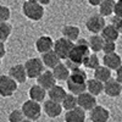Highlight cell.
Here are the masks:
<instances>
[{
    "instance_id": "obj_27",
    "label": "cell",
    "mask_w": 122,
    "mask_h": 122,
    "mask_svg": "<svg viewBox=\"0 0 122 122\" xmlns=\"http://www.w3.org/2000/svg\"><path fill=\"white\" fill-rule=\"evenodd\" d=\"M111 71L109 67H106L105 65H100L98 68L94 70V77L99 81H101L103 83L107 82V81L111 78Z\"/></svg>"
},
{
    "instance_id": "obj_42",
    "label": "cell",
    "mask_w": 122,
    "mask_h": 122,
    "mask_svg": "<svg viewBox=\"0 0 122 122\" xmlns=\"http://www.w3.org/2000/svg\"><path fill=\"white\" fill-rule=\"evenodd\" d=\"M33 1H38V0H33Z\"/></svg>"
},
{
    "instance_id": "obj_30",
    "label": "cell",
    "mask_w": 122,
    "mask_h": 122,
    "mask_svg": "<svg viewBox=\"0 0 122 122\" xmlns=\"http://www.w3.org/2000/svg\"><path fill=\"white\" fill-rule=\"evenodd\" d=\"M12 33V26L10 25L7 21L6 22H0V40L5 42L6 39Z\"/></svg>"
},
{
    "instance_id": "obj_9",
    "label": "cell",
    "mask_w": 122,
    "mask_h": 122,
    "mask_svg": "<svg viewBox=\"0 0 122 122\" xmlns=\"http://www.w3.org/2000/svg\"><path fill=\"white\" fill-rule=\"evenodd\" d=\"M77 99H78V106L84 109L86 111H90L93 107H95L98 105L97 97L93 95L92 93H89L88 90L81 93L79 95H77Z\"/></svg>"
},
{
    "instance_id": "obj_35",
    "label": "cell",
    "mask_w": 122,
    "mask_h": 122,
    "mask_svg": "<svg viewBox=\"0 0 122 122\" xmlns=\"http://www.w3.org/2000/svg\"><path fill=\"white\" fill-rule=\"evenodd\" d=\"M114 14L116 16H120L122 17V0H117L116 4H115V11Z\"/></svg>"
},
{
    "instance_id": "obj_34",
    "label": "cell",
    "mask_w": 122,
    "mask_h": 122,
    "mask_svg": "<svg viewBox=\"0 0 122 122\" xmlns=\"http://www.w3.org/2000/svg\"><path fill=\"white\" fill-rule=\"evenodd\" d=\"M111 23H112L114 27L118 30V33L122 34V17L115 15V16L112 17V20H111Z\"/></svg>"
},
{
    "instance_id": "obj_12",
    "label": "cell",
    "mask_w": 122,
    "mask_h": 122,
    "mask_svg": "<svg viewBox=\"0 0 122 122\" xmlns=\"http://www.w3.org/2000/svg\"><path fill=\"white\" fill-rule=\"evenodd\" d=\"M110 118V111L104 107L97 105L89 111V120L92 122H107Z\"/></svg>"
},
{
    "instance_id": "obj_2",
    "label": "cell",
    "mask_w": 122,
    "mask_h": 122,
    "mask_svg": "<svg viewBox=\"0 0 122 122\" xmlns=\"http://www.w3.org/2000/svg\"><path fill=\"white\" fill-rule=\"evenodd\" d=\"M22 14L30 21H40L44 17V6L39 1L27 0L22 5Z\"/></svg>"
},
{
    "instance_id": "obj_36",
    "label": "cell",
    "mask_w": 122,
    "mask_h": 122,
    "mask_svg": "<svg viewBox=\"0 0 122 122\" xmlns=\"http://www.w3.org/2000/svg\"><path fill=\"white\" fill-rule=\"evenodd\" d=\"M6 55V48L3 40H0V59H3Z\"/></svg>"
},
{
    "instance_id": "obj_18",
    "label": "cell",
    "mask_w": 122,
    "mask_h": 122,
    "mask_svg": "<svg viewBox=\"0 0 122 122\" xmlns=\"http://www.w3.org/2000/svg\"><path fill=\"white\" fill-rule=\"evenodd\" d=\"M42 60H43V62L45 65V67L48 68H54L57 64L61 62V59L56 53H55V50H50V51H46L44 54H42Z\"/></svg>"
},
{
    "instance_id": "obj_21",
    "label": "cell",
    "mask_w": 122,
    "mask_h": 122,
    "mask_svg": "<svg viewBox=\"0 0 122 122\" xmlns=\"http://www.w3.org/2000/svg\"><path fill=\"white\" fill-rule=\"evenodd\" d=\"M61 33L64 37H66L67 39L72 40V42H77L79 39V34H81V29L77 26L73 25H66L61 29Z\"/></svg>"
},
{
    "instance_id": "obj_14",
    "label": "cell",
    "mask_w": 122,
    "mask_h": 122,
    "mask_svg": "<svg viewBox=\"0 0 122 122\" xmlns=\"http://www.w3.org/2000/svg\"><path fill=\"white\" fill-rule=\"evenodd\" d=\"M9 75L11 76L17 83H25L27 81V78H28L26 67L22 64H17V65L11 66L10 70H9Z\"/></svg>"
},
{
    "instance_id": "obj_39",
    "label": "cell",
    "mask_w": 122,
    "mask_h": 122,
    "mask_svg": "<svg viewBox=\"0 0 122 122\" xmlns=\"http://www.w3.org/2000/svg\"><path fill=\"white\" fill-rule=\"evenodd\" d=\"M38 1L42 4L43 6H46V5H49L50 3H51V0H38Z\"/></svg>"
},
{
    "instance_id": "obj_19",
    "label": "cell",
    "mask_w": 122,
    "mask_h": 122,
    "mask_svg": "<svg viewBox=\"0 0 122 122\" xmlns=\"http://www.w3.org/2000/svg\"><path fill=\"white\" fill-rule=\"evenodd\" d=\"M67 95V92L64 87H61L59 84H55L53 88H50L48 90V97L49 99L55 100L57 103H62V100L65 99V97Z\"/></svg>"
},
{
    "instance_id": "obj_11",
    "label": "cell",
    "mask_w": 122,
    "mask_h": 122,
    "mask_svg": "<svg viewBox=\"0 0 122 122\" xmlns=\"http://www.w3.org/2000/svg\"><path fill=\"white\" fill-rule=\"evenodd\" d=\"M36 79H37V83L39 86H42L43 88H45L46 90H49L50 88H53L56 84V82H57V79L55 78V76L53 73V70L51 71L50 70H44Z\"/></svg>"
},
{
    "instance_id": "obj_23",
    "label": "cell",
    "mask_w": 122,
    "mask_h": 122,
    "mask_svg": "<svg viewBox=\"0 0 122 122\" xmlns=\"http://www.w3.org/2000/svg\"><path fill=\"white\" fill-rule=\"evenodd\" d=\"M88 42H89V48L93 53L103 51V45L105 39L101 37V34H93L90 38H88Z\"/></svg>"
},
{
    "instance_id": "obj_7",
    "label": "cell",
    "mask_w": 122,
    "mask_h": 122,
    "mask_svg": "<svg viewBox=\"0 0 122 122\" xmlns=\"http://www.w3.org/2000/svg\"><path fill=\"white\" fill-rule=\"evenodd\" d=\"M105 26H106L105 17L101 16L100 14L90 16L87 20V22H86V27H87V29L89 30L92 34H99V33H101V30L104 29Z\"/></svg>"
},
{
    "instance_id": "obj_8",
    "label": "cell",
    "mask_w": 122,
    "mask_h": 122,
    "mask_svg": "<svg viewBox=\"0 0 122 122\" xmlns=\"http://www.w3.org/2000/svg\"><path fill=\"white\" fill-rule=\"evenodd\" d=\"M62 104L61 103H57L55 100H51V99H48L44 101L43 104V111L45 112V115L50 118H56L59 117L61 114H62Z\"/></svg>"
},
{
    "instance_id": "obj_41",
    "label": "cell",
    "mask_w": 122,
    "mask_h": 122,
    "mask_svg": "<svg viewBox=\"0 0 122 122\" xmlns=\"http://www.w3.org/2000/svg\"><path fill=\"white\" fill-rule=\"evenodd\" d=\"M0 66H1V59H0Z\"/></svg>"
},
{
    "instance_id": "obj_6",
    "label": "cell",
    "mask_w": 122,
    "mask_h": 122,
    "mask_svg": "<svg viewBox=\"0 0 122 122\" xmlns=\"http://www.w3.org/2000/svg\"><path fill=\"white\" fill-rule=\"evenodd\" d=\"M73 46H75V42L67 39L66 37H62V38H59V39L55 40L54 50L62 60H66Z\"/></svg>"
},
{
    "instance_id": "obj_32",
    "label": "cell",
    "mask_w": 122,
    "mask_h": 122,
    "mask_svg": "<svg viewBox=\"0 0 122 122\" xmlns=\"http://www.w3.org/2000/svg\"><path fill=\"white\" fill-rule=\"evenodd\" d=\"M11 17V11L7 6L0 5V22H6Z\"/></svg>"
},
{
    "instance_id": "obj_17",
    "label": "cell",
    "mask_w": 122,
    "mask_h": 122,
    "mask_svg": "<svg viewBox=\"0 0 122 122\" xmlns=\"http://www.w3.org/2000/svg\"><path fill=\"white\" fill-rule=\"evenodd\" d=\"M46 94H48V90L45 88H43L42 86H39L38 83L32 86L29 88V90H28L29 99L36 100V101H38V103H44Z\"/></svg>"
},
{
    "instance_id": "obj_3",
    "label": "cell",
    "mask_w": 122,
    "mask_h": 122,
    "mask_svg": "<svg viewBox=\"0 0 122 122\" xmlns=\"http://www.w3.org/2000/svg\"><path fill=\"white\" fill-rule=\"evenodd\" d=\"M21 109L25 114V117L28 120H32V121L39 120L40 116H42V111H43V106L40 105V103L32 100V99L26 100L22 104Z\"/></svg>"
},
{
    "instance_id": "obj_13",
    "label": "cell",
    "mask_w": 122,
    "mask_h": 122,
    "mask_svg": "<svg viewBox=\"0 0 122 122\" xmlns=\"http://www.w3.org/2000/svg\"><path fill=\"white\" fill-rule=\"evenodd\" d=\"M54 39L50 36H40L37 40H36V49L37 51L40 54H44L46 51H50V50L54 49Z\"/></svg>"
},
{
    "instance_id": "obj_4",
    "label": "cell",
    "mask_w": 122,
    "mask_h": 122,
    "mask_svg": "<svg viewBox=\"0 0 122 122\" xmlns=\"http://www.w3.org/2000/svg\"><path fill=\"white\" fill-rule=\"evenodd\" d=\"M17 82L10 75H0V95L3 98H10L17 90Z\"/></svg>"
},
{
    "instance_id": "obj_38",
    "label": "cell",
    "mask_w": 122,
    "mask_h": 122,
    "mask_svg": "<svg viewBox=\"0 0 122 122\" xmlns=\"http://www.w3.org/2000/svg\"><path fill=\"white\" fill-rule=\"evenodd\" d=\"M101 3H103V0H88V4L92 6H99Z\"/></svg>"
},
{
    "instance_id": "obj_29",
    "label": "cell",
    "mask_w": 122,
    "mask_h": 122,
    "mask_svg": "<svg viewBox=\"0 0 122 122\" xmlns=\"http://www.w3.org/2000/svg\"><path fill=\"white\" fill-rule=\"evenodd\" d=\"M62 107L64 110L68 111V110H72L75 107L78 106V99H77V95L72 94V93H67V95L65 97V99L62 100Z\"/></svg>"
},
{
    "instance_id": "obj_26",
    "label": "cell",
    "mask_w": 122,
    "mask_h": 122,
    "mask_svg": "<svg viewBox=\"0 0 122 122\" xmlns=\"http://www.w3.org/2000/svg\"><path fill=\"white\" fill-rule=\"evenodd\" d=\"M66 86H67V89L70 93H72L75 95H79L83 92H87V83H78L70 78L66 81Z\"/></svg>"
},
{
    "instance_id": "obj_25",
    "label": "cell",
    "mask_w": 122,
    "mask_h": 122,
    "mask_svg": "<svg viewBox=\"0 0 122 122\" xmlns=\"http://www.w3.org/2000/svg\"><path fill=\"white\" fill-rule=\"evenodd\" d=\"M115 0H103V3L99 5V14L104 17L111 16L115 11Z\"/></svg>"
},
{
    "instance_id": "obj_31",
    "label": "cell",
    "mask_w": 122,
    "mask_h": 122,
    "mask_svg": "<svg viewBox=\"0 0 122 122\" xmlns=\"http://www.w3.org/2000/svg\"><path fill=\"white\" fill-rule=\"evenodd\" d=\"M25 118H26V117H25V114H23L22 109H15V110H12L11 112L9 114V116H7L9 122H21V121H23Z\"/></svg>"
},
{
    "instance_id": "obj_40",
    "label": "cell",
    "mask_w": 122,
    "mask_h": 122,
    "mask_svg": "<svg viewBox=\"0 0 122 122\" xmlns=\"http://www.w3.org/2000/svg\"><path fill=\"white\" fill-rule=\"evenodd\" d=\"M21 122H34V121H32V120H28V118H25L23 121H21Z\"/></svg>"
},
{
    "instance_id": "obj_37",
    "label": "cell",
    "mask_w": 122,
    "mask_h": 122,
    "mask_svg": "<svg viewBox=\"0 0 122 122\" xmlns=\"http://www.w3.org/2000/svg\"><path fill=\"white\" fill-rule=\"evenodd\" d=\"M116 79L122 84V65L116 70Z\"/></svg>"
},
{
    "instance_id": "obj_24",
    "label": "cell",
    "mask_w": 122,
    "mask_h": 122,
    "mask_svg": "<svg viewBox=\"0 0 122 122\" xmlns=\"http://www.w3.org/2000/svg\"><path fill=\"white\" fill-rule=\"evenodd\" d=\"M100 34H101V37H103L105 40H112V42H116V40L118 39V37H120L118 30L114 27L112 23L106 25L104 27V29L101 30Z\"/></svg>"
},
{
    "instance_id": "obj_10",
    "label": "cell",
    "mask_w": 122,
    "mask_h": 122,
    "mask_svg": "<svg viewBox=\"0 0 122 122\" xmlns=\"http://www.w3.org/2000/svg\"><path fill=\"white\" fill-rule=\"evenodd\" d=\"M104 93L110 98H117L122 94V84L116 79V77H111L104 83Z\"/></svg>"
},
{
    "instance_id": "obj_20",
    "label": "cell",
    "mask_w": 122,
    "mask_h": 122,
    "mask_svg": "<svg viewBox=\"0 0 122 122\" xmlns=\"http://www.w3.org/2000/svg\"><path fill=\"white\" fill-rule=\"evenodd\" d=\"M51 70H53V73H54V76H55V78L57 81H67L68 77H70V75H71V70L64 62L57 64Z\"/></svg>"
},
{
    "instance_id": "obj_28",
    "label": "cell",
    "mask_w": 122,
    "mask_h": 122,
    "mask_svg": "<svg viewBox=\"0 0 122 122\" xmlns=\"http://www.w3.org/2000/svg\"><path fill=\"white\" fill-rule=\"evenodd\" d=\"M100 66V59L98 57L97 53H93L92 51L87 59L84 60V62H83V67L86 68H89V70H95Z\"/></svg>"
},
{
    "instance_id": "obj_33",
    "label": "cell",
    "mask_w": 122,
    "mask_h": 122,
    "mask_svg": "<svg viewBox=\"0 0 122 122\" xmlns=\"http://www.w3.org/2000/svg\"><path fill=\"white\" fill-rule=\"evenodd\" d=\"M116 51V43L112 40H105L103 45V53L104 54H110Z\"/></svg>"
},
{
    "instance_id": "obj_16",
    "label": "cell",
    "mask_w": 122,
    "mask_h": 122,
    "mask_svg": "<svg viewBox=\"0 0 122 122\" xmlns=\"http://www.w3.org/2000/svg\"><path fill=\"white\" fill-rule=\"evenodd\" d=\"M103 65H105L106 67H109L110 70H112V71H116L122 65V59L116 51L115 53H110V54H104Z\"/></svg>"
},
{
    "instance_id": "obj_22",
    "label": "cell",
    "mask_w": 122,
    "mask_h": 122,
    "mask_svg": "<svg viewBox=\"0 0 122 122\" xmlns=\"http://www.w3.org/2000/svg\"><path fill=\"white\" fill-rule=\"evenodd\" d=\"M87 90L89 92V93H92L93 95L98 97L104 92V83L101 82V81L97 79L95 77L90 78V79H87Z\"/></svg>"
},
{
    "instance_id": "obj_1",
    "label": "cell",
    "mask_w": 122,
    "mask_h": 122,
    "mask_svg": "<svg viewBox=\"0 0 122 122\" xmlns=\"http://www.w3.org/2000/svg\"><path fill=\"white\" fill-rule=\"evenodd\" d=\"M92 53V50L89 48V42L88 39H78L75 43V46L72 48L71 53L68 55V60L73 61L75 64L83 66L84 60L87 59V56Z\"/></svg>"
},
{
    "instance_id": "obj_15",
    "label": "cell",
    "mask_w": 122,
    "mask_h": 122,
    "mask_svg": "<svg viewBox=\"0 0 122 122\" xmlns=\"http://www.w3.org/2000/svg\"><path fill=\"white\" fill-rule=\"evenodd\" d=\"M65 122H86V110L77 106L72 110L66 111L64 116Z\"/></svg>"
},
{
    "instance_id": "obj_5",
    "label": "cell",
    "mask_w": 122,
    "mask_h": 122,
    "mask_svg": "<svg viewBox=\"0 0 122 122\" xmlns=\"http://www.w3.org/2000/svg\"><path fill=\"white\" fill-rule=\"evenodd\" d=\"M44 62L42 57H30L25 62L28 78H37L44 71Z\"/></svg>"
}]
</instances>
